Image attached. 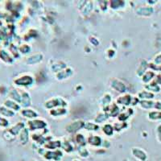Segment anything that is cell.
<instances>
[{
	"label": "cell",
	"instance_id": "1",
	"mask_svg": "<svg viewBox=\"0 0 161 161\" xmlns=\"http://www.w3.org/2000/svg\"><path fill=\"white\" fill-rule=\"evenodd\" d=\"M150 116L152 118H161V114H155V113H152Z\"/></svg>",
	"mask_w": 161,
	"mask_h": 161
}]
</instances>
